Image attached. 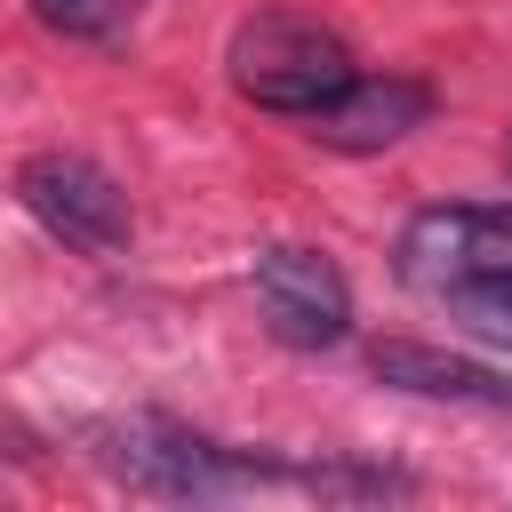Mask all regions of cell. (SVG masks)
<instances>
[{
  "mask_svg": "<svg viewBox=\"0 0 512 512\" xmlns=\"http://www.w3.org/2000/svg\"><path fill=\"white\" fill-rule=\"evenodd\" d=\"M224 72L232 88L256 104V112H280V120H312L360 64L344 48V32H328L320 16H296V8H256L232 24L224 40Z\"/></svg>",
  "mask_w": 512,
  "mask_h": 512,
  "instance_id": "6da1fadb",
  "label": "cell"
},
{
  "mask_svg": "<svg viewBox=\"0 0 512 512\" xmlns=\"http://www.w3.org/2000/svg\"><path fill=\"white\" fill-rule=\"evenodd\" d=\"M104 464L136 488V496H168V504H200V496H232V488H256V480H288V464H264V456H240L176 416H128L112 424V448Z\"/></svg>",
  "mask_w": 512,
  "mask_h": 512,
  "instance_id": "7a4b0ae2",
  "label": "cell"
},
{
  "mask_svg": "<svg viewBox=\"0 0 512 512\" xmlns=\"http://www.w3.org/2000/svg\"><path fill=\"white\" fill-rule=\"evenodd\" d=\"M392 272L424 296H448L464 280L512 272V200H472V208H424L400 224Z\"/></svg>",
  "mask_w": 512,
  "mask_h": 512,
  "instance_id": "3957f363",
  "label": "cell"
},
{
  "mask_svg": "<svg viewBox=\"0 0 512 512\" xmlns=\"http://www.w3.org/2000/svg\"><path fill=\"white\" fill-rule=\"evenodd\" d=\"M16 200L80 256H120L136 216H128V192L88 160V152H32L16 168Z\"/></svg>",
  "mask_w": 512,
  "mask_h": 512,
  "instance_id": "277c9868",
  "label": "cell"
},
{
  "mask_svg": "<svg viewBox=\"0 0 512 512\" xmlns=\"http://www.w3.org/2000/svg\"><path fill=\"white\" fill-rule=\"evenodd\" d=\"M248 280H256V304H264V320H272L280 344H296V352H328V344L352 336V280L336 272V256L280 240V248L256 256Z\"/></svg>",
  "mask_w": 512,
  "mask_h": 512,
  "instance_id": "5b68a950",
  "label": "cell"
},
{
  "mask_svg": "<svg viewBox=\"0 0 512 512\" xmlns=\"http://www.w3.org/2000/svg\"><path fill=\"white\" fill-rule=\"evenodd\" d=\"M424 120H432V80H416V72H352L304 128L320 144H336V152H392Z\"/></svg>",
  "mask_w": 512,
  "mask_h": 512,
  "instance_id": "8992f818",
  "label": "cell"
},
{
  "mask_svg": "<svg viewBox=\"0 0 512 512\" xmlns=\"http://www.w3.org/2000/svg\"><path fill=\"white\" fill-rule=\"evenodd\" d=\"M368 368H376V384H392V392H416V400H472V408H512V384H504L496 368H480V360H456V352H440V344H376V352H368Z\"/></svg>",
  "mask_w": 512,
  "mask_h": 512,
  "instance_id": "52a82bcc",
  "label": "cell"
},
{
  "mask_svg": "<svg viewBox=\"0 0 512 512\" xmlns=\"http://www.w3.org/2000/svg\"><path fill=\"white\" fill-rule=\"evenodd\" d=\"M480 344H496V352H512V272H488V280H464V288H448L440 296Z\"/></svg>",
  "mask_w": 512,
  "mask_h": 512,
  "instance_id": "ba28073f",
  "label": "cell"
},
{
  "mask_svg": "<svg viewBox=\"0 0 512 512\" xmlns=\"http://www.w3.org/2000/svg\"><path fill=\"white\" fill-rule=\"evenodd\" d=\"M288 480L312 488V496H416V480L392 472V464H304Z\"/></svg>",
  "mask_w": 512,
  "mask_h": 512,
  "instance_id": "9c48e42d",
  "label": "cell"
},
{
  "mask_svg": "<svg viewBox=\"0 0 512 512\" xmlns=\"http://www.w3.org/2000/svg\"><path fill=\"white\" fill-rule=\"evenodd\" d=\"M32 8H40V24L64 32V40H120V32L136 24V0H32Z\"/></svg>",
  "mask_w": 512,
  "mask_h": 512,
  "instance_id": "30bf717a",
  "label": "cell"
}]
</instances>
